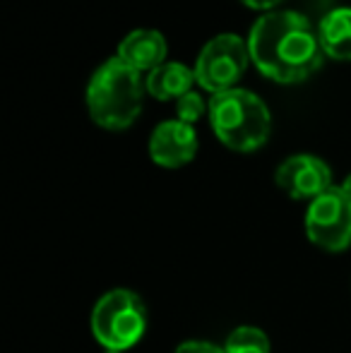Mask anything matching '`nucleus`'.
Instances as JSON below:
<instances>
[{
  "mask_svg": "<svg viewBox=\"0 0 351 353\" xmlns=\"http://www.w3.org/2000/svg\"><path fill=\"white\" fill-rule=\"evenodd\" d=\"M250 61L279 84L308 79L323 65V46L308 17L291 10L263 14L248 37Z\"/></svg>",
  "mask_w": 351,
  "mask_h": 353,
  "instance_id": "f257e3e1",
  "label": "nucleus"
},
{
  "mask_svg": "<svg viewBox=\"0 0 351 353\" xmlns=\"http://www.w3.org/2000/svg\"><path fill=\"white\" fill-rule=\"evenodd\" d=\"M145 82L140 72L118 56L94 70L87 84V111L103 130H126L137 121L145 101Z\"/></svg>",
  "mask_w": 351,
  "mask_h": 353,
  "instance_id": "f03ea898",
  "label": "nucleus"
},
{
  "mask_svg": "<svg viewBox=\"0 0 351 353\" xmlns=\"http://www.w3.org/2000/svg\"><path fill=\"white\" fill-rule=\"evenodd\" d=\"M210 123L224 147L248 154L270 140L272 116L258 94L248 89H229L210 101Z\"/></svg>",
  "mask_w": 351,
  "mask_h": 353,
  "instance_id": "7ed1b4c3",
  "label": "nucleus"
},
{
  "mask_svg": "<svg viewBox=\"0 0 351 353\" xmlns=\"http://www.w3.org/2000/svg\"><path fill=\"white\" fill-rule=\"evenodd\" d=\"M150 325L147 305L130 288H111L92 307L89 330L106 353H126L142 341Z\"/></svg>",
  "mask_w": 351,
  "mask_h": 353,
  "instance_id": "20e7f679",
  "label": "nucleus"
},
{
  "mask_svg": "<svg viewBox=\"0 0 351 353\" xmlns=\"http://www.w3.org/2000/svg\"><path fill=\"white\" fill-rule=\"evenodd\" d=\"M250 61L248 41L239 34H219L205 43L195 63V82L212 97L236 89Z\"/></svg>",
  "mask_w": 351,
  "mask_h": 353,
  "instance_id": "39448f33",
  "label": "nucleus"
},
{
  "mask_svg": "<svg viewBox=\"0 0 351 353\" xmlns=\"http://www.w3.org/2000/svg\"><path fill=\"white\" fill-rule=\"evenodd\" d=\"M305 236L325 252H344L351 245V200L339 185L308 202Z\"/></svg>",
  "mask_w": 351,
  "mask_h": 353,
  "instance_id": "423d86ee",
  "label": "nucleus"
},
{
  "mask_svg": "<svg viewBox=\"0 0 351 353\" xmlns=\"http://www.w3.org/2000/svg\"><path fill=\"white\" fill-rule=\"evenodd\" d=\"M274 181L277 188L291 200L313 202L332 188V168L313 154H294L279 163Z\"/></svg>",
  "mask_w": 351,
  "mask_h": 353,
  "instance_id": "0eeeda50",
  "label": "nucleus"
},
{
  "mask_svg": "<svg viewBox=\"0 0 351 353\" xmlns=\"http://www.w3.org/2000/svg\"><path fill=\"white\" fill-rule=\"evenodd\" d=\"M197 154V132L183 121H164L150 135V159L161 168H181Z\"/></svg>",
  "mask_w": 351,
  "mask_h": 353,
  "instance_id": "6e6552de",
  "label": "nucleus"
},
{
  "mask_svg": "<svg viewBox=\"0 0 351 353\" xmlns=\"http://www.w3.org/2000/svg\"><path fill=\"white\" fill-rule=\"evenodd\" d=\"M166 39L157 29H135L130 32L121 43H118V53L123 63H128L130 68H135L137 72L150 74L154 68L166 63Z\"/></svg>",
  "mask_w": 351,
  "mask_h": 353,
  "instance_id": "1a4fd4ad",
  "label": "nucleus"
},
{
  "mask_svg": "<svg viewBox=\"0 0 351 353\" xmlns=\"http://www.w3.org/2000/svg\"><path fill=\"white\" fill-rule=\"evenodd\" d=\"M192 82H195V68H188L185 63H164V65L154 68L145 79L147 92L159 101H178L192 92Z\"/></svg>",
  "mask_w": 351,
  "mask_h": 353,
  "instance_id": "9d476101",
  "label": "nucleus"
},
{
  "mask_svg": "<svg viewBox=\"0 0 351 353\" xmlns=\"http://www.w3.org/2000/svg\"><path fill=\"white\" fill-rule=\"evenodd\" d=\"M323 53L334 61H351V8H334L318 27Z\"/></svg>",
  "mask_w": 351,
  "mask_h": 353,
  "instance_id": "9b49d317",
  "label": "nucleus"
},
{
  "mask_svg": "<svg viewBox=\"0 0 351 353\" xmlns=\"http://www.w3.org/2000/svg\"><path fill=\"white\" fill-rule=\"evenodd\" d=\"M221 346L226 349V353H272L270 336L255 325L234 327Z\"/></svg>",
  "mask_w": 351,
  "mask_h": 353,
  "instance_id": "f8f14e48",
  "label": "nucleus"
},
{
  "mask_svg": "<svg viewBox=\"0 0 351 353\" xmlns=\"http://www.w3.org/2000/svg\"><path fill=\"white\" fill-rule=\"evenodd\" d=\"M176 111H178V121L192 125V123L200 121L205 113H210V106H205V101H202V97L197 92H188L185 97H181L176 101Z\"/></svg>",
  "mask_w": 351,
  "mask_h": 353,
  "instance_id": "ddd939ff",
  "label": "nucleus"
},
{
  "mask_svg": "<svg viewBox=\"0 0 351 353\" xmlns=\"http://www.w3.org/2000/svg\"><path fill=\"white\" fill-rule=\"evenodd\" d=\"M174 353H226V349H224V346H219V344H212V341L190 339V341H183V344H178Z\"/></svg>",
  "mask_w": 351,
  "mask_h": 353,
  "instance_id": "4468645a",
  "label": "nucleus"
},
{
  "mask_svg": "<svg viewBox=\"0 0 351 353\" xmlns=\"http://www.w3.org/2000/svg\"><path fill=\"white\" fill-rule=\"evenodd\" d=\"M243 5H248V8L253 10H272L274 5H279L281 0H241Z\"/></svg>",
  "mask_w": 351,
  "mask_h": 353,
  "instance_id": "2eb2a0df",
  "label": "nucleus"
},
{
  "mask_svg": "<svg viewBox=\"0 0 351 353\" xmlns=\"http://www.w3.org/2000/svg\"><path fill=\"white\" fill-rule=\"evenodd\" d=\"M339 188H342V192H344V195H347L349 200H351V173H349L347 178H344V181H342V185H339Z\"/></svg>",
  "mask_w": 351,
  "mask_h": 353,
  "instance_id": "dca6fc26",
  "label": "nucleus"
}]
</instances>
